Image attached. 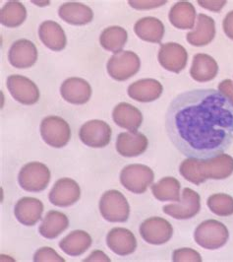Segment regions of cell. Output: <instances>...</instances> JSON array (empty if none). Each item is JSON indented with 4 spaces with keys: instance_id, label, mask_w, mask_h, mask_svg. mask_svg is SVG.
<instances>
[{
    "instance_id": "cell-27",
    "label": "cell",
    "mask_w": 233,
    "mask_h": 262,
    "mask_svg": "<svg viewBox=\"0 0 233 262\" xmlns=\"http://www.w3.org/2000/svg\"><path fill=\"white\" fill-rule=\"evenodd\" d=\"M91 236L87 232L76 230L61 239L59 248L70 256H79L91 248Z\"/></svg>"
},
{
    "instance_id": "cell-18",
    "label": "cell",
    "mask_w": 233,
    "mask_h": 262,
    "mask_svg": "<svg viewBox=\"0 0 233 262\" xmlns=\"http://www.w3.org/2000/svg\"><path fill=\"white\" fill-rule=\"evenodd\" d=\"M43 212L42 202L35 197H23L14 207V215L19 223L32 227L39 222Z\"/></svg>"
},
{
    "instance_id": "cell-8",
    "label": "cell",
    "mask_w": 233,
    "mask_h": 262,
    "mask_svg": "<svg viewBox=\"0 0 233 262\" xmlns=\"http://www.w3.org/2000/svg\"><path fill=\"white\" fill-rule=\"evenodd\" d=\"M39 130L43 141L53 148L64 147L71 138V129L68 122L56 116L43 118Z\"/></svg>"
},
{
    "instance_id": "cell-9",
    "label": "cell",
    "mask_w": 233,
    "mask_h": 262,
    "mask_svg": "<svg viewBox=\"0 0 233 262\" xmlns=\"http://www.w3.org/2000/svg\"><path fill=\"white\" fill-rule=\"evenodd\" d=\"M111 134L112 130L109 124L100 119L87 121L79 131L81 141L91 148H104L107 146L111 140Z\"/></svg>"
},
{
    "instance_id": "cell-39",
    "label": "cell",
    "mask_w": 233,
    "mask_h": 262,
    "mask_svg": "<svg viewBox=\"0 0 233 262\" xmlns=\"http://www.w3.org/2000/svg\"><path fill=\"white\" fill-rule=\"evenodd\" d=\"M222 28H223V32L225 33V35L233 40V11L227 13L225 18L223 19Z\"/></svg>"
},
{
    "instance_id": "cell-35",
    "label": "cell",
    "mask_w": 233,
    "mask_h": 262,
    "mask_svg": "<svg viewBox=\"0 0 233 262\" xmlns=\"http://www.w3.org/2000/svg\"><path fill=\"white\" fill-rule=\"evenodd\" d=\"M34 261L64 262L65 259L63 257H61L54 249L49 247H44V248H40L36 251L34 255Z\"/></svg>"
},
{
    "instance_id": "cell-2",
    "label": "cell",
    "mask_w": 233,
    "mask_h": 262,
    "mask_svg": "<svg viewBox=\"0 0 233 262\" xmlns=\"http://www.w3.org/2000/svg\"><path fill=\"white\" fill-rule=\"evenodd\" d=\"M182 177L192 184L205 183L207 180H225L233 173V158L227 154L200 160L185 159L179 167Z\"/></svg>"
},
{
    "instance_id": "cell-25",
    "label": "cell",
    "mask_w": 233,
    "mask_h": 262,
    "mask_svg": "<svg viewBox=\"0 0 233 262\" xmlns=\"http://www.w3.org/2000/svg\"><path fill=\"white\" fill-rule=\"evenodd\" d=\"M112 119L118 126L136 131L142 124L143 115L141 111L128 103H120L113 108Z\"/></svg>"
},
{
    "instance_id": "cell-36",
    "label": "cell",
    "mask_w": 233,
    "mask_h": 262,
    "mask_svg": "<svg viewBox=\"0 0 233 262\" xmlns=\"http://www.w3.org/2000/svg\"><path fill=\"white\" fill-rule=\"evenodd\" d=\"M167 1H129V4L135 9L139 10H146V9H153L156 7H160L165 5Z\"/></svg>"
},
{
    "instance_id": "cell-34",
    "label": "cell",
    "mask_w": 233,
    "mask_h": 262,
    "mask_svg": "<svg viewBox=\"0 0 233 262\" xmlns=\"http://www.w3.org/2000/svg\"><path fill=\"white\" fill-rule=\"evenodd\" d=\"M174 262H202L203 259L198 251L192 249H175L172 253Z\"/></svg>"
},
{
    "instance_id": "cell-33",
    "label": "cell",
    "mask_w": 233,
    "mask_h": 262,
    "mask_svg": "<svg viewBox=\"0 0 233 262\" xmlns=\"http://www.w3.org/2000/svg\"><path fill=\"white\" fill-rule=\"evenodd\" d=\"M207 207L220 217L233 215V197L225 193L213 194L207 198Z\"/></svg>"
},
{
    "instance_id": "cell-20",
    "label": "cell",
    "mask_w": 233,
    "mask_h": 262,
    "mask_svg": "<svg viewBox=\"0 0 233 262\" xmlns=\"http://www.w3.org/2000/svg\"><path fill=\"white\" fill-rule=\"evenodd\" d=\"M164 92L162 85L155 79L138 80L128 87V96L140 103H151L157 100Z\"/></svg>"
},
{
    "instance_id": "cell-1",
    "label": "cell",
    "mask_w": 233,
    "mask_h": 262,
    "mask_svg": "<svg viewBox=\"0 0 233 262\" xmlns=\"http://www.w3.org/2000/svg\"><path fill=\"white\" fill-rule=\"evenodd\" d=\"M166 130L186 157L207 160L233 142V104L216 89H194L176 96L166 115Z\"/></svg>"
},
{
    "instance_id": "cell-11",
    "label": "cell",
    "mask_w": 233,
    "mask_h": 262,
    "mask_svg": "<svg viewBox=\"0 0 233 262\" xmlns=\"http://www.w3.org/2000/svg\"><path fill=\"white\" fill-rule=\"evenodd\" d=\"M201 210V198L198 192L186 187L182 192V200L178 203L164 206V212L177 220H187L196 216Z\"/></svg>"
},
{
    "instance_id": "cell-22",
    "label": "cell",
    "mask_w": 233,
    "mask_h": 262,
    "mask_svg": "<svg viewBox=\"0 0 233 262\" xmlns=\"http://www.w3.org/2000/svg\"><path fill=\"white\" fill-rule=\"evenodd\" d=\"M59 17L70 25L83 26L91 23L94 18L92 10L89 6L79 2H67L58 9Z\"/></svg>"
},
{
    "instance_id": "cell-31",
    "label": "cell",
    "mask_w": 233,
    "mask_h": 262,
    "mask_svg": "<svg viewBox=\"0 0 233 262\" xmlns=\"http://www.w3.org/2000/svg\"><path fill=\"white\" fill-rule=\"evenodd\" d=\"M154 196L159 201L180 202V183L172 177L161 179L151 186Z\"/></svg>"
},
{
    "instance_id": "cell-16",
    "label": "cell",
    "mask_w": 233,
    "mask_h": 262,
    "mask_svg": "<svg viewBox=\"0 0 233 262\" xmlns=\"http://www.w3.org/2000/svg\"><path fill=\"white\" fill-rule=\"evenodd\" d=\"M61 97L73 105H84L91 99V87L84 79L71 77L66 79L60 87Z\"/></svg>"
},
{
    "instance_id": "cell-37",
    "label": "cell",
    "mask_w": 233,
    "mask_h": 262,
    "mask_svg": "<svg viewBox=\"0 0 233 262\" xmlns=\"http://www.w3.org/2000/svg\"><path fill=\"white\" fill-rule=\"evenodd\" d=\"M198 4L207 10L214 11V12H220V10L223 8V6L226 4V1L221 0V1H205V0H199Z\"/></svg>"
},
{
    "instance_id": "cell-38",
    "label": "cell",
    "mask_w": 233,
    "mask_h": 262,
    "mask_svg": "<svg viewBox=\"0 0 233 262\" xmlns=\"http://www.w3.org/2000/svg\"><path fill=\"white\" fill-rule=\"evenodd\" d=\"M219 91L222 93L233 104V82L230 79H225L220 82Z\"/></svg>"
},
{
    "instance_id": "cell-26",
    "label": "cell",
    "mask_w": 233,
    "mask_h": 262,
    "mask_svg": "<svg viewBox=\"0 0 233 262\" xmlns=\"http://www.w3.org/2000/svg\"><path fill=\"white\" fill-rule=\"evenodd\" d=\"M164 23L155 17H144L135 23L134 32L140 39L159 43L165 36Z\"/></svg>"
},
{
    "instance_id": "cell-12",
    "label": "cell",
    "mask_w": 233,
    "mask_h": 262,
    "mask_svg": "<svg viewBox=\"0 0 233 262\" xmlns=\"http://www.w3.org/2000/svg\"><path fill=\"white\" fill-rule=\"evenodd\" d=\"M7 89L14 100L22 105H32L39 100V90L32 80L22 75H10L7 78Z\"/></svg>"
},
{
    "instance_id": "cell-21",
    "label": "cell",
    "mask_w": 233,
    "mask_h": 262,
    "mask_svg": "<svg viewBox=\"0 0 233 262\" xmlns=\"http://www.w3.org/2000/svg\"><path fill=\"white\" fill-rule=\"evenodd\" d=\"M216 36L215 20L206 14H199L197 26L186 36L187 41L194 47H204L208 45Z\"/></svg>"
},
{
    "instance_id": "cell-30",
    "label": "cell",
    "mask_w": 233,
    "mask_h": 262,
    "mask_svg": "<svg viewBox=\"0 0 233 262\" xmlns=\"http://www.w3.org/2000/svg\"><path fill=\"white\" fill-rule=\"evenodd\" d=\"M128 39V34L122 27L111 26L104 29L100 37V43L104 50L117 53L121 52Z\"/></svg>"
},
{
    "instance_id": "cell-6",
    "label": "cell",
    "mask_w": 233,
    "mask_h": 262,
    "mask_svg": "<svg viewBox=\"0 0 233 262\" xmlns=\"http://www.w3.org/2000/svg\"><path fill=\"white\" fill-rule=\"evenodd\" d=\"M51 182V170L42 163H28L19 171V185L29 192L44 190Z\"/></svg>"
},
{
    "instance_id": "cell-13",
    "label": "cell",
    "mask_w": 233,
    "mask_h": 262,
    "mask_svg": "<svg viewBox=\"0 0 233 262\" xmlns=\"http://www.w3.org/2000/svg\"><path fill=\"white\" fill-rule=\"evenodd\" d=\"M157 59L162 68L178 74L187 66L188 53L181 45L177 42H168L160 46Z\"/></svg>"
},
{
    "instance_id": "cell-7",
    "label": "cell",
    "mask_w": 233,
    "mask_h": 262,
    "mask_svg": "<svg viewBox=\"0 0 233 262\" xmlns=\"http://www.w3.org/2000/svg\"><path fill=\"white\" fill-rule=\"evenodd\" d=\"M141 67L139 56L130 51L114 53L107 61L106 69L109 76L116 81H126L136 75Z\"/></svg>"
},
{
    "instance_id": "cell-15",
    "label": "cell",
    "mask_w": 233,
    "mask_h": 262,
    "mask_svg": "<svg viewBox=\"0 0 233 262\" xmlns=\"http://www.w3.org/2000/svg\"><path fill=\"white\" fill-rule=\"evenodd\" d=\"M8 60L15 68H30L38 60L37 47L29 39H18L10 47L8 52Z\"/></svg>"
},
{
    "instance_id": "cell-19",
    "label": "cell",
    "mask_w": 233,
    "mask_h": 262,
    "mask_svg": "<svg viewBox=\"0 0 233 262\" xmlns=\"http://www.w3.org/2000/svg\"><path fill=\"white\" fill-rule=\"evenodd\" d=\"M106 245L115 254L126 256L137 249V241L134 234L125 228H113L106 236Z\"/></svg>"
},
{
    "instance_id": "cell-4",
    "label": "cell",
    "mask_w": 233,
    "mask_h": 262,
    "mask_svg": "<svg viewBox=\"0 0 233 262\" xmlns=\"http://www.w3.org/2000/svg\"><path fill=\"white\" fill-rule=\"evenodd\" d=\"M99 207L102 216L108 222L124 223L129 218V203L126 197L115 189L104 192L101 197Z\"/></svg>"
},
{
    "instance_id": "cell-28",
    "label": "cell",
    "mask_w": 233,
    "mask_h": 262,
    "mask_svg": "<svg viewBox=\"0 0 233 262\" xmlns=\"http://www.w3.org/2000/svg\"><path fill=\"white\" fill-rule=\"evenodd\" d=\"M69 227V219L64 213L52 210L46 213L39 228V234L45 238L52 239L61 235Z\"/></svg>"
},
{
    "instance_id": "cell-3",
    "label": "cell",
    "mask_w": 233,
    "mask_h": 262,
    "mask_svg": "<svg viewBox=\"0 0 233 262\" xmlns=\"http://www.w3.org/2000/svg\"><path fill=\"white\" fill-rule=\"evenodd\" d=\"M195 242L203 249L222 248L229 238L228 229L224 224L217 220H207L200 224L194 233Z\"/></svg>"
},
{
    "instance_id": "cell-23",
    "label": "cell",
    "mask_w": 233,
    "mask_h": 262,
    "mask_svg": "<svg viewBox=\"0 0 233 262\" xmlns=\"http://www.w3.org/2000/svg\"><path fill=\"white\" fill-rule=\"evenodd\" d=\"M39 39L41 42L53 52L64 50L67 39L63 29L54 21H44L39 28Z\"/></svg>"
},
{
    "instance_id": "cell-32",
    "label": "cell",
    "mask_w": 233,
    "mask_h": 262,
    "mask_svg": "<svg viewBox=\"0 0 233 262\" xmlns=\"http://www.w3.org/2000/svg\"><path fill=\"white\" fill-rule=\"evenodd\" d=\"M26 18V8L19 1H8L1 8L0 22L3 26L17 28L24 23Z\"/></svg>"
},
{
    "instance_id": "cell-17",
    "label": "cell",
    "mask_w": 233,
    "mask_h": 262,
    "mask_svg": "<svg viewBox=\"0 0 233 262\" xmlns=\"http://www.w3.org/2000/svg\"><path fill=\"white\" fill-rule=\"evenodd\" d=\"M148 145V138L137 130L122 132L117 136V152L123 157L140 156L145 153Z\"/></svg>"
},
{
    "instance_id": "cell-24",
    "label": "cell",
    "mask_w": 233,
    "mask_h": 262,
    "mask_svg": "<svg viewBox=\"0 0 233 262\" xmlns=\"http://www.w3.org/2000/svg\"><path fill=\"white\" fill-rule=\"evenodd\" d=\"M219 66L214 57L206 53H197L193 57L190 75L197 82H208L217 77Z\"/></svg>"
},
{
    "instance_id": "cell-29",
    "label": "cell",
    "mask_w": 233,
    "mask_h": 262,
    "mask_svg": "<svg viewBox=\"0 0 233 262\" xmlns=\"http://www.w3.org/2000/svg\"><path fill=\"white\" fill-rule=\"evenodd\" d=\"M170 23L180 30H188L194 27L196 9L194 5L187 1H180L174 4L169 14Z\"/></svg>"
},
{
    "instance_id": "cell-10",
    "label": "cell",
    "mask_w": 233,
    "mask_h": 262,
    "mask_svg": "<svg viewBox=\"0 0 233 262\" xmlns=\"http://www.w3.org/2000/svg\"><path fill=\"white\" fill-rule=\"evenodd\" d=\"M140 235L148 244L160 246L170 241L173 235V228L168 220L160 217H152L141 224Z\"/></svg>"
},
{
    "instance_id": "cell-14",
    "label": "cell",
    "mask_w": 233,
    "mask_h": 262,
    "mask_svg": "<svg viewBox=\"0 0 233 262\" xmlns=\"http://www.w3.org/2000/svg\"><path fill=\"white\" fill-rule=\"evenodd\" d=\"M81 196L79 184L72 179L63 178L58 180L50 191L49 199L53 205L68 207L75 204Z\"/></svg>"
},
{
    "instance_id": "cell-40",
    "label": "cell",
    "mask_w": 233,
    "mask_h": 262,
    "mask_svg": "<svg viewBox=\"0 0 233 262\" xmlns=\"http://www.w3.org/2000/svg\"><path fill=\"white\" fill-rule=\"evenodd\" d=\"M84 261H110V258L101 250H95Z\"/></svg>"
},
{
    "instance_id": "cell-5",
    "label": "cell",
    "mask_w": 233,
    "mask_h": 262,
    "mask_svg": "<svg viewBox=\"0 0 233 262\" xmlns=\"http://www.w3.org/2000/svg\"><path fill=\"white\" fill-rule=\"evenodd\" d=\"M155 180V172L150 167L141 164H132L120 172V183L131 192L142 194Z\"/></svg>"
}]
</instances>
